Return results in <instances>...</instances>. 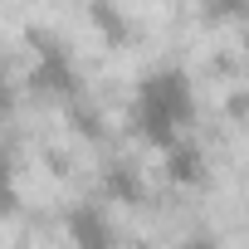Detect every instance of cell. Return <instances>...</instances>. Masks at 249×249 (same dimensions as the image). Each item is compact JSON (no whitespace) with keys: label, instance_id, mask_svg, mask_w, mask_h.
Instances as JSON below:
<instances>
[{"label":"cell","instance_id":"6da1fadb","mask_svg":"<svg viewBox=\"0 0 249 249\" xmlns=\"http://www.w3.org/2000/svg\"><path fill=\"white\" fill-rule=\"evenodd\" d=\"M132 132L152 147H166L171 137L191 132L196 122V83L186 69L166 64V69H152L137 88H132Z\"/></svg>","mask_w":249,"mask_h":249},{"label":"cell","instance_id":"7a4b0ae2","mask_svg":"<svg viewBox=\"0 0 249 249\" xmlns=\"http://www.w3.org/2000/svg\"><path fill=\"white\" fill-rule=\"evenodd\" d=\"M25 49H30V73H25V88L39 93V98H59L69 103L73 93H83V78H78V64L69 54V44L49 30H25Z\"/></svg>","mask_w":249,"mask_h":249},{"label":"cell","instance_id":"3957f363","mask_svg":"<svg viewBox=\"0 0 249 249\" xmlns=\"http://www.w3.org/2000/svg\"><path fill=\"white\" fill-rule=\"evenodd\" d=\"M161 152V176L171 181V186H205L210 181V161H205V147L191 137V132H181V137H171L166 147H157Z\"/></svg>","mask_w":249,"mask_h":249},{"label":"cell","instance_id":"277c9868","mask_svg":"<svg viewBox=\"0 0 249 249\" xmlns=\"http://www.w3.org/2000/svg\"><path fill=\"white\" fill-rule=\"evenodd\" d=\"M98 191H103V200H107V205L132 210V205H142V200H147V176H142L132 161H107V166L98 171Z\"/></svg>","mask_w":249,"mask_h":249},{"label":"cell","instance_id":"5b68a950","mask_svg":"<svg viewBox=\"0 0 249 249\" xmlns=\"http://www.w3.org/2000/svg\"><path fill=\"white\" fill-rule=\"evenodd\" d=\"M88 25L103 35V44L122 49V44H132V15L117 5V0H88Z\"/></svg>","mask_w":249,"mask_h":249},{"label":"cell","instance_id":"8992f818","mask_svg":"<svg viewBox=\"0 0 249 249\" xmlns=\"http://www.w3.org/2000/svg\"><path fill=\"white\" fill-rule=\"evenodd\" d=\"M69 234H73L78 244H112V239H117V230L107 225V210H103V205H78V210H69Z\"/></svg>","mask_w":249,"mask_h":249},{"label":"cell","instance_id":"52a82bcc","mask_svg":"<svg viewBox=\"0 0 249 249\" xmlns=\"http://www.w3.org/2000/svg\"><path fill=\"white\" fill-rule=\"evenodd\" d=\"M205 25H239L244 20V0H200Z\"/></svg>","mask_w":249,"mask_h":249},{"label":"cell","instance_id":"ba28073f","mask_svg":"<svg viewBox=\"0 0 249 249\" xmlns=\"http://www.w3.org/2000/svg\"><path fill=\"white\" fill-rule=\"evenodd\" d=\"M15 200H20V186H15V161H10V157H0V215H5V210H15Z\"/></svg>","mask_w":249,"mask_h":249},{"label":"cell","instance_id":"9c48e42d","mask_svg":"<svg viewBox=\"0 0 249 249\" xmlns=\"http://www.w3.org/2000/svg\"><path fill=\"white\" fill-rule=\"evenodd\" d=\"M10 107H15V78H10L5 64H0V117H5Z\"/></svg>","mask_w":249,"mask_h":249}]
</instances>
